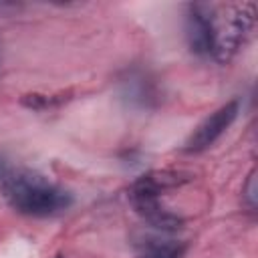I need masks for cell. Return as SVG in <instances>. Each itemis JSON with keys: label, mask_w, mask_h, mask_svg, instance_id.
<instances>
[{"label": "cell", "mask_w": 258, "mask_h": 258, "mask_svg": "<svg viewBox=\"0 0 258 258\" xmlns=\"http://www.w3.org/2000/svg\"><path fill=\"white\" fill-rule=\"evenodd\" d=\"M183 181H187V175L179 173V171H169V169L149 171V173H145L133 181V185L129 187V198H131V202L159 200L161 191L175 187V185H181Z\"/></svg>", "instance_id": "5"}, {"label": "cell", "mask_w": 258, "mask_h": 258, "mask_svg": "<svg viewBox=\"0 0 258 258\" xmlns=\"http://www.w3.org/2000/svg\"><path fill=\"white\" fill-rule=\"evenodd\" d=\"M2 189H4L6 202L24 216L46 218L71 206L69 191L50 183L40 173H34L28 169L6 173Z\"/></svg>", "instance_id": "1"}, {"label": "cell", "mask_w": 258, "mask_h": 258, "mask_svg": "<svg viewBox=\"0 0 258 258\" xmlns=\"http://www.w3.org/2000/svg\"><path fill=\"white\" fill-rule=\"evenodd\" d=\"M254 4L228 6L222 12L212 8V56L218 62H228L246 42L254 28Z\"/></svg>", "instance_id": "2"}, {"label": "cell", "mask_w": 258, "mask_h": 258, "mask_svg": "<svg viewBox=\"0 0 258 258\" xmlns=\"http://www.w3.org/2000/svg\"><path fill=\"white\" fill-rule=\"evenodd\" d=\"M244 202L250 210L256 208V202H258V194H256V171H250L246 183H244Z\"/></svg>", "instance_id": "7"}, {"label": "cell", "mask_w": 258, "mask_h": 258, "mask_svg": "<svg viewBox=\"0 0 258 258\" xmlns=\"http://www.w3.org/2000/svg\"><path fill=\"white\" fill-rule=\"evenodd\" d=\"M6 161H4V157L0 155V177H6Z\"/></svg>", "instance_id": "8"}, {"label": "cell", "mask_w": 258, "mask_h": 258, "mask_svg": "<svg viewBox=\"0 0 258 258\" xmlns=\"http://www.w3.org/2000/svg\"><path fill=\"white\" fill-rule=\"evenodd\" d=\"M185 36L191 52L200 56L212 54V6L189 4L185 14Z\"/></svg>", "instance_id": "4"}, {"label": "cell", "mask_w": 258, "mask_h": 258, "mask_svg": "<svg viewBox=\"0 0 258 258\" xmlns=\"http://www.w3.org/2000/svg\"><path fill=\"white\" fill-rule=\"evenodd\" d=\"M240 111V101H228L226 105L218 107L214 113H210L187 137L185 141V151L187 153H200L204 149H208L210 145H214V141L232 125V121L236 119Z\"/></svg>", "instance_id": "3"}, {"label": "cell", "mask_w": 258, "mask_h": 258, "mask_svg": "<svg viewBox=\"0 0 258 258\" xmlns=\"http://www.w3.org/2000/svg\"><path fill=\"white\" fill-rule=\"evenodd\" d=\"M183 246L181 244H165V246H157L151 252H147L143 258H181L183 256Z\"/></svg>", "instance_id": "6"}]
</instances>
